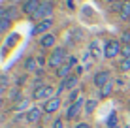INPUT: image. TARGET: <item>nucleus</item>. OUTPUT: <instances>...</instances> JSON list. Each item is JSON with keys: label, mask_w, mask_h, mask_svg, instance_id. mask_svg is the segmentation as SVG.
I'll return each instance as SVG.
<instances>
[{"label": "nucleus", "mask_w": 130, "mask_h": 128, "mask_svg": "<svg viewBox=\"0 0 130 128\" xmlns=\"http://www.w3.org/2000/svg\"><path fill=\"white\" fill-rule=\"evenodd\" d=\"M19 15H21L19 8H15V6H8V10H6V17H8L10 21H17V19H19Z\"/></svg>", "instance_id": "obj_18"}, {"label": "nucleus", "mask_w": 130, "mask_h": 128, "mask_svg": "<svg viewBox=\"0 0 130 128\" xmlns=\"http://www.w3.org/2000/svg\"><path fill=\"white\" fill-rule=\"evenodd\" d=\"M62 81H64V85H66V89H68V90H75V87H77V83H79V77L72 74L70 77L62 79Z\"/></svg>", "instance_id": "obj_17"}, {"label": "nucleus", "mask_w": 130, "mask_h": 128, "mask_svg": "<svg viewBox=\"0 0 130 128\" xmlns=\"http://www.w3.org/2000/svg\"><path fill=\"white\" fill-rule=\"evenodd\" d=\"M10 128H11V126H10Z\"/></svg>", "instance_id": "obj_36"}, {"label": "nucleus", "mask_w": 130, "mask_h": 128, "mask_svg": "<svg viewBox=\"0 0 130 128\" xmlns=\"http://www.w3.org/2000/svg\"><path fill=\"white\" fill-rule=\"evenodd\" d=\"M2 105H4V98H0V111H2Z\"/></svg>", "instance_id": "obj_32"}, {"label": "nucleus", "mask_w": 130, "mask_h": 128, "mask_svg": "<svg viewBox=\"0 0 130 128\" xmlns=\"http://www.w3.org/2000/svg\"><path fill=\"white\" fill-rule=\"evenodd\" d=\"M40 47H42V49H55V43H57V34H53V32H49V34H45V36H42L40 38Z\"/></svg>", "instance_id": "obj_12"}, {"label": "nucleus", "mask_w": 130, "mask_h": 128, "mask_svg": "<svg viewBox=\"0 0 130 128\" xmlns=\"http://www.w3.org/2000/svg\"><path fill=\"white\" fill-rule=\"evenodd\" d=\"M38 128H43V126H38Z\"/></svg>", "instance_id": "obj_34"}, {"label": "nucleus", "mask_w": 130, "mask_h": 128, "mask_svg": "<svg viewBox=\"0 0 130 128\" xmlns=\"http://www.w3.org/2000/svg\"><path fill=\"white\" fill-rule=\"evenodd\" d=\"M66 8H70V10H74V0H66Z\"/></svg>", "instance_id": "obj_31"}, {"label": "nucleus", "mask_w": 130, "mask_h": 128, "mask_svg": "<svg viewBox=\"0 0 130 128\" xmlns=\"http://www.w3.org/2000/svg\"><path fill=\"white\" fill-rule=\"evenodd\" d=\"M121 51H123L121 40H107V42L104 43V59H107V60L117 59V57L121 55Z\"/></svg>", "instance_id": "obj_2"}, {"label": "nucleus", "mask_w": 130, "mask_h": 128, "mask_svg": "<svg viewBox=\"0 0 130 128\" xmlns=\"http://www.w3.org/2000/svg\"><path fill=\"white\" fill-rule=\"evenodd\" d=\"M10 28H11V21L8 19V17L0 19V34H6V32H10Z\"/></svg>", "instance_id": "obj_22"}, {"label": "nucleus", "mask_w": 130, "mask_h": 128, "mask_svg": "<svg viewBox=\"0 0 130 128\" xmlns=\"http://www.w3.org/2000/svg\"><path fill=\"white\" fill-rule=\"evenodd\" d=\"M106 126L107 128H119V117H117V113H111L109 117H107V121H106Z\"/></svg>", "instance_id": "obj_19"}, {"label": "nucleus", "mask_w": 130, "mask_h": 128, "mask_svg": "<svg viewBox=\"0 0 130 128\" xmlns=\"http://www.w3.org/2000/svg\"><path fill=\"white\" fill-rule=\"evenodd\" d=\"M85 104H87V100H85L83 96H81L77 102H74L72 105H68L64 119H66V121H74V119H77V117H79V113H81V109L85 107Z\"/></svg>", "instance_id": "obj_5"}, {"label": "nucleus", "mask_w": 130, "mask_h": 128, "mask_svg": "<svg viewBox=\"0 0 130 128\" xmlns=\"http://www.w3.org/2000/svg\"><path fill=\"white\" fill-rule=\"evenodd\" d=\"M43 107H40V105H32V107L26 111V122L28 124H38L40 121H42V117H43Z\"/></svg>", "instance_id": "obj_7"}, {"label": "nucleus", "mask_w": 130, "mask_h": 128, "mask_svg": "<svg viewBox=\"0 0 130 128\" xmlns=\"http://www.w3.org/2000/svg\"><path fill=\"white\" fill-rule=\"evenodd\" d=\"M10 76H8V74H0V89H4L6 90L8 87H10Z\"/></svg>", "instance_id": "obj_23"}, {"label": "nucleus", "mask_w": 130, "mask_h": 128, "mask_svg": "<svg viewBox=\"0 0 130 128\" xmlns=\"http://www.w3.org/2000/svg\"><path fill=\"white\" fill-rule=\"evenodd\" d=\"M75 66H77V59H75L74 55H70V59H68V62H66L64 66H60L59 70H57V77L60 79H66V77H70L72 76V70L75 68Z\"/></svg>", "instance_id": "obj_6"}, {"label": "nucleus", "mask_w": 130, "mask_h": 128, "mask_svg": "<svg viewBox=\"0 0 130 128\" xmlns=\"http://www.w3.org/2000/svg\"><path fill=\"white\" fill-rule=\"evenodd\" d=\"M121 57H123V59H128V57H130V45H123V51H121Z\"/></svg>", "instance_id": "obj_27"}, {"label": "nucleus", "mask_w": 130, "mask_h": 128, "mask_svg": "<svg viewBox=\"0 0 130 128\" xmlns=\"http://www.w3.org/2000/svg\"><path fill=\"white\" fill-rule=\"evenodd\" d=\"M96 105H98V100H87V104H85V115H92L94 113V109H96Z\"/></svg>", "instance_id": "obj_20"}, {"label": "nucleus", "mask_w": 130, "mask_h": 128, "mask_svg": "<svg viewBox=\"0 0 130 128\" xmlns=\"http://www.w3.org/2000/svg\"><path fill=\"white\" fill-rule=\"evenodd\" d=\"M107 2H109V4H113V2H119V0H107Z\"/></svg>", "instance_id": "obj_33"}, {"label": "nucleus", "mask_w": 130, "mask_h": 128, "mask_svg": "<svg viewBox=\"0 0 130 128\" xmlns=\"http://www.w3.org/2000/svg\"><path fill=\"white\" fill-rule=\"evenodd\" d=\"M25 70H26V72H38V59H34V57H28V59H26L25 60Z\"/></svg>", "instance_id": "obj_16"}, {"label": "nucleus", "mask_w": 130, "mask_h": 128, "mask_svg": "<svg viewBox=\"0 0 130 128\" xmlns=\"http://www.w3.org/2000/svg\"><path fill=\"white\" fill-rule=\"evenodd\" d=\"M55 96H57V89L53 85H42V87H38V89H34V96L32 98L36 100V102H43L45 104L47 100L55 98Z\"/></svg>", "instance_id": "obj_3"}, {"label": "nucleus", "mask_w": 130, "mask_h": 128, "mask_svg": "<svg viewBox=\"0 0 130 128\" xmlns=\"http://www.w3.org/2000/svg\"><path fill=\"white\" fill-rule=\"evenodd\" d=\"M6 10H8V8L0 6V19H4V17H6Z\"/></svg>", "instance_id": "obj_30"}, {"label": "nucleus", "mask_w": 130, "mask_h": 128, "mask_svg": "<svg viewBox=\"0 0 130 128\" xmlns=\"http://www.w3.org/2000/svg\"><path fill=\"white\" fill-rule=\"evenodd\" d=\"M128 23H130V19H128Z\"/></svg>", "instance_id": "obj_35"}, {"label": "nucleus", "mask_w": 130, "mask_h": 128, "mask_svg": "<svg viewBox=\"0 0 130 128\" xmlns=\"http://www.w3.org/2000/svg\"><path fill=\"white\" fill-rule=\"evenodd\" d=\"M111 92H113V79H111L109 83H106V85L100 89V96H98V98H100V100L109 98V96H111Z\"/></svg>", "instance_id": "obj_15"}, {"label": "nucleus", "mask_w": 130, "mask_h": 128, "mask_svg": "<svg viewBox=\"0 0 130 128\" xmlns=\"http://www.w3.org/2000/svg\"><path fill=\"white\" fill-rule=\"evenodd\" d=\"M121 43H123V45H130V30H123V34H121Z\"/></svg>", "instance_id": "obj_24"}, {"label": "nucleus", "mask_w": 130, "mask_h": 128, "mask_svg": "<svg viewBox=\"0 0 130 128\" xmlns=\"http://www.w3.org/2000/svg\"><path fill=\"white\" fill-rule=\"evenodd\" d=\"M89 51H91V55L94 57V59H98V57H100V51H104V47H102V43L98 42V40H92V42L89 43Z\"/></svg>", "instance_id": "obj_14"}, {"label": "nucleus", "mask_w": 130, "mask_h": 128, "mask_svg": "<svg viewBox=\"0 0 130 128\" xmlns=\"http://www.w3.org/2000/svg\"><path fill=\"white\" fill-rule=\"evenodd\" d=\"M53 25H55V19L40 21V23L32 28V34H34V36H45V34H49V30L53 28Z\"/></svg>", "instance_id": "obj_8"}, {"label": "nucleus", "mask_w": 130, "mask_h": 128, "mask_svg": "<svg viewBox=\"0 0 130 128\" xmlns=\"http://www.w3.org/2000/svg\"><path fill=\"white\" fill-rule=\"evenodd\" d=\"M60 104H62L60 102V96H55V98L47 100L42 107H43V111H45V115H53V113H57L60 109Z\"/></svg>", "instance_id": "obj_10"}, {"label": "nucleus", "mask_w": 130, "mask_h": 128, "mask_svg": "<svg viewBox=\"0 0 130 128\" xmlns=\"http://www.w3.org/2000/svg\"><path fill=\"white\" fill-rule=\"evenodd\" d=\"M51 128H66V122H64V119L59 117V119H55L53 121V126Z\"/></svg>", "instance_id": "obj_25"}, {"label": "nucleus", "mask_w": 130, "mask_h": 128, "mask_svg": "<svg viewBox=\"0 0 130 128\" xmlns=\"http://www.w3.org/2000/svg\"><path fill=\"white\" fill-rule=\"evenodd\" d=\"M25 83H26V76H19V79H17V89L21 85H25Z\"/></svg>", "instance_id": "obj_28"}, {"label": "nucleus", "mask_w": 130, "mask_h": 128, "mask_svg": "<svg viewBox=\"0 0 130 128\" xmlns=\"http://www.w3.org/2000/svg\"><path fill=\"white\" fill-rule=\"evenodd\" d=\"M40 6H42L40 0H25V2H23V13L28 15V17H34L36 11L40 10Z\"/></svg>", "instance_id": "obj_11"}, {"label": "nucleus", "mask_w": 130, "mask_h": 128, "mask_svg": "<svg viewBox=\"0 0 130 128\" xmlns=\"http://www.w3.org/2000/svg\"><path fill=\"white\" fill-rule=\"evenodd\" d=\"M68 59H70L68 49L62 47V45H59V47H55V49L47 55V66H49V68L59 70L60 66H64L66 62H68Z\"/></svg>", "instance_id": "obj_1"}, {"label": "nucleus", "mask_w": 130, "mask_h": 128, "mask_svg": "<svg viewBox=\"0 0 130 128\" xmlns=\"http://www.w3.org/2000/svg\"><path fill=\"white\" fill-rule=\"evenodd\" d=\"M10 96H11V100H13V102H17V100H21V96H23V94H21V90H19V89H13Z\"/></svg>", "instance_id": "obj_26"}, {"label": "nucleus", "mask_w": 130, "mask_h": 128, "mask_svg": "<svg viewBox=\"0 0 130 128\" xmlns=\"http://www.w3.org/2000/svg\"><path fill=\"white\" fill-rule=\"evenodd\" d=\"M75 128H91L89 122H79V124H75Z\"/></svg>", "instance_id": "obj_29"}, {"label": "nucleus", "mask_w": 130, "mask_h": 128, "mask_svg": "<svg viewBox=\"0 0 130 128\" xmlns=\"http://www.w3.org/2000/svg\"><path fill=\"white\" fill-rule=\"evenodd\" d=\"M119 19L121 21L130 19V0H123V6H121V10H119Z\"/></svg>", "instance_id": "obj_13"}, {"label": "nucleus", "mask_w": 130, "mask_h": 128, "mask_svg": "<svg viewBox=\"0 0 130 128\" xmlns=\"http://www.w3.org/2000/svg\"><path fill=\"white\" fill-rule=\"evenodd\" d=\"M117 68H119V72L128 74L130 72V57H128V59H121L119 64H117Z\"/></svg>", "instance_id": "obj_21"}, {"label": "nucleus", "mask_w": 130, "mask_h": 128, "mask_svg": "<svg viewBox=\"0 0 130 128\" xmlns=\"http://www.w3.org/2000/svg\"><path fill=\"white\" fill-rule=\"evenodd\" d=\"M94 85L98 87V89H102V87L106 85V83H109L111 81V72L109 70H98V72L94 74Z\"/></svg>", "instance_id": "obj_9"}, {"label": "nucleus", "mask_w": 130, "mask_h": 128, "mask_svg": "<svg viewBox=\"0 0 130 128\" xmlns=\"http://www.w3.org/2000/svg\"><path fill=\"white\" fill-rule=\"evenodd\" d=\"M40 23V21H47V19H55V6H53L51 0H45V2H42V6H40V10L36 11V15L32 17Z\"/></svg>", "instance_id": "obj_4"}]
</instances>
